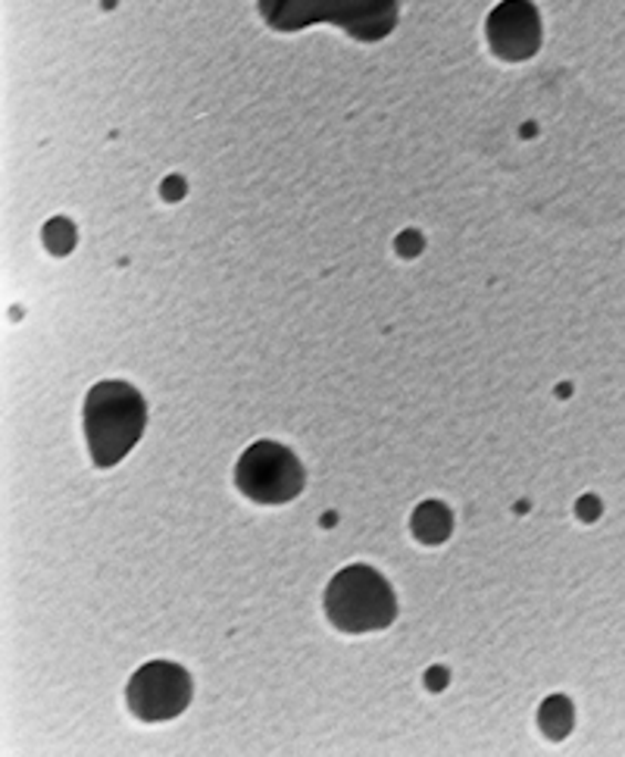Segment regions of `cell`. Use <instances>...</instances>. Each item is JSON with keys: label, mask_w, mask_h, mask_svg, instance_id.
<instances>
[{"label": "cell", "mask_w": 625, "mask_h": 757, "mask_svg": "<svg viewBox=\"0 0 625 757\" xmlns=\"http://www.w3.org/2000/svg\"><path fill=\"white\" fill-rule=\"evenodd\" d=\"M147 426V407L135 385L123 378L97 382L85 397V438L91 460L101 469L116 467L138 445Z\"/></svg>", "instance_id": "cell-1"}, {"label": "cell", "mask_w": 625, "mask_h": 757, "mask_svg": "<svg viewBox=\"0 0 625 757\" xmlns=\"http://www.w3.org/2000/svg\"><path fill=\"white\" fill-rule=\"evenodd\" d=\"M260 13L279 32L329 22L360 41H382L397 22V0H260Z\"/></svg>", "instance_id": "cell-2"}, {"label": "cell", "mask_w": 625, "mask_h": 757, "mask_svg": "<svg viewBox=\"0 0 625 757\" xmlns=\"http://www.w3.org/2000/svg\"><path fill=\"white\" fill-rule=\"evenodd\" d=\"M325 616L341 632H375L392 626L397 598L388 579L366 563L344 567L325 589Z\"/></svg>", "instance_id": "cell-3"}, {"label": "cell", "mask_w": 625, "mask_h": 757, "mask_svg": "<svg viewBox=\"0 0 625 757\" xmlns=\"http://www.w3.org/2000/svg\"><path fill=\"white\" fill-rule=\"evenodd\" d=\"M241 495L257 505H285L304 491V467L279 442H253L235 467Z\"/></svg>", "instance_id": "cell-4"}, {"label": "cell", "mask_w": 625, "mask_h": 757, "mask_svg": "<svg viewBox=\"0 0 625 757\" xmlns=\"http://www.w3.org/2000/svg\"><path fill=\"white\" fill-rule=\"evenodd\" d=\"M125 698L138 720H173L191 702V676L179 664L154 661V664L135 670V676L128 680V688H125Z\"/></svg>", "instance_id": "cell-5"}, {"label": "cell", "mask_w": 625, "mask_h": 757, "mask_svg": "<svg viewBox=\"0 0 625 757\" xmlns=\"http://www.w3.org/2000/svg\"><path fill=\"white\" fill-rule=\"evenodd\" d=\"M491 51L503 60H529L541 48V17L532 0H503L488 17Z\"/></svg>", "instance_id": "cell-6"}, {"label": "cell", "mask_w": 625, "mask_h": 757, "mask_svg": "<svg viewBox=\"0 0 625 757\" xmlns=\"http://www.w3.org/2000/svg\"><path fill=\"white\" fill-rule=\"evenodd\" d=\"M410 526L413 536L423 545H441L454 532V517L441 501H426V505L416 507Z\"/></svg>", "instance_id": "cell-7"}, {"label": "cell", "mask_w": 625, "mask_h": 757, "mask_svg": "<svg viewBox=\"0 0 625 757\" xmlns=\"http://www.w3.org/2000/svg\"><path fill=\"white\" fill-rule=\"evenodd\" d=\"M538 723H541V733L548 739H563L572 729V704L570 698L563 695H551L548 702L541 704L538 711Z\"/></svg>", "instance_id": "cell-8"}, {"label": "cell", "mask_w": 625, "mask_h": 757, "mask_svg": "<svg viewBox=\"0 0 625 757\" xmlns=\"http://www.w3.org/2000/svg\"><path fill=\"white\" fill-rule=\"evenodd\" d=\"M44 245L54 253H70L72 245H75V226L66 217L51 219L44 226Z\"/></svg>", "instance_id": "cell-9"}, {"label": "cell", "mask_w": 625, "mask_h": 757, "mask_svg": "<svg viewBox=\"0 0 625 757\" xmlns=\"http://www.w3.org/2000/svg\"><path fill=\"white\" fill-rule=\"evenodd\" d=\"M416 241H419V238H416V235H413V232L400 235V238H397V251L416 253V251H419V245H416Z\"/></svg>", "instance_id": "cell-10"}, {"label": "cell", "mask_w": 625, "mask_h": 757, "mask_svg": "<svg viewBox=\"0 0 625 757\" xmlns=\"http://www.w3.org/2000/svg\"><path fill=\"white\" fill-rule=\"evenodd\" d=\"M163 191H166V195H163L166 200H179L181 191H185V185H181V179H169L163 185Z\"/></svg>", "instance_id": "cell-11"}, {"label": "cell", "mask_w": 625, "mask_h": 757, "mask_svg": "<svg viewBox=\"0 0 625 757\" xmlns=\"http://www.w3.org/2000/svg\"><path fill=\"white\" fill-rule=\"evenodd\" d=\"M441 683H445V673H441V667H435L429 673V685H431V688H438V685H441Z\"/></svg>", "instance_id": "cell-12"}]
</instances>
